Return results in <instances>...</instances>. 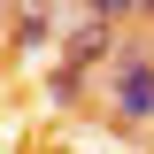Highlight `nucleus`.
<instances>
[{"instance_id":"f03ea898","label":"nucleus","mask_w":154,"mask_h":154,"mask_svg":"<svg viewBox=\"0 0 154 154\" xmlns=\"http://www.w3.org/2000/svg\"><path fill=\"white\" fill-rule=\"evenodd\" d=\"M116 62V31L100 16H85L69 38H62V54H54V77H46V93H54V108H69V100H85V77L108 69Z\"/></svg>"},{"instance_id":"7ed1b4c3","label":"nucleus","mask_w":154,"mask_h":154,"mask_svg":"<svg viewBox=\"0 0 154 154\" xmlns=\"http://www.w3.org/2000/svg\"><path fill=\"white\" fill-rule=\"evenodd\" d=\"M62 38H69V31H62V23H54V8H46V0H31V8H23V16H16V54H62Z\"/></svg>"},{"instance_id":"f257e3e1","label":"nucleus","mask_w":154,"mask_h":154,"mask_svg":"<svg viewBox=\"0 0 154 154\" xmlns=\"http://www.w3.org/2000/svg\"><path fill=\"white\" fill-rule=\"evenodd\" d=\"M100 93H108V116L123 131H154V54L146 46H116Z\"/></svg>"},{"instance_id":"20e7f679","label":"nucleus","mask_w":154,"mask_h":154,"mask_svg":"<svg viewBox=\"0 0 154 154\" xmlns=\"http://www.w3.org/2000/svg\"><path fill=\"white\" fill-rule=\"evenodd\" d=\"M85 16H100V23H116V16H131V0H77Z\"/></svg>"},{"instance_id":"39448f33","label":"nucleus","mask_w":154,"mask_h":154,"mask_svg":"<svg viewBox=\"0 0 154 154\" xmlns=\"http://www.w3.org/2000/svg\"><path fill=\"white\" fill-rule=\"evenodd\" d=\"M131 16H154V0H131Z\"/></svg>"}]
</instances>
